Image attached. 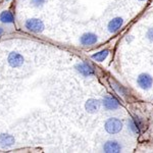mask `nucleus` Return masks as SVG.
<instances>
[{"mask_svg":"<svg viewBox=\"0 0 153 153\" xmlns=\"http://www.w3.org/2000/svg\"><path fill=\"white\" fill-rule=\"evenodd\" d=\"M123 129V123L114 117L108 118L105 122V130L109 134H117Z\"/></svg>","mask_w":153,"mask_h":153,"instance_id":"nucleus-1","label":"nucleus"},{"mask_svg":"<svg viewBox=\"0 0 153 153\" xmlns=\"http://www.w3.org/2000/svg\"><path fill=\"white\" fill-rule=\"evenodd\" d=\"M76 68L78 70L79 73L81 75L85 76H94V70L92 68V66H90L88 63H79L76 65Z\"/></svg>","mask_w":153,"mask_h":153,"instance_id":"nucleus-6","label":"nucleus"},{"mask_svg":"<svg viewBox=\"0 0 153 153\" xmlns=\"http://www.w3.org/2000/svg\"><path fill=\"white\" fill-rule=\"evenodd\" d=\"M2 33H3V30H2L1 28H0V36L2 35Z\"/></svg>","mask_w":153,"mask_h":153,"instance_id":"nucleus-18","label":"nucleus"},{"mask_svg":"<svg viewBox=\"0 0 153 153\" xmlns=\"http://www.w3.org/2000/svg\"><path fill=\"white\" fill-rule=\"evenodd\" d=\"M138 85L140 86V88L144 89V90H148V89L151 88L153 84V79L152 76L148 74H141L138 76Z\"/></svg>","mask_w":153,"mask_h":153,"instance_id":"nucleus-3","label":"nucleus"},{"mask_svg":"<svg viewBox=\"0 0 153 153\" xmlns=\"http://www.w3.org/2000/svg\"><path fill=\"white\" fill-rule=\"evenodd\" d=\"M0 21L4 24H12L13 23V16L10 11H3L0 14Z\"/></svg>","mask_w":153,"mask_h":153,"instance_id":"nucleus-12","label":"nucleus"},{"mask_svg":"<svg viewBox=\"0 0 153 153\" xmlns=\"http://www.w3.org/2000/svg\"><path fill=\"white\" fill-rule=\"evenodd\" d=\"M123 19L122 18H114L113 19L109 22V24H108V31L110 32V33H114V32H117L118 29L120 28V27L123 26Z\"/></svg>","mask_w":153,"mask_h":153,"instance_id":"nucleus-11","label":"nucleus"},{"mask_svg":"<svg viewBox=\"0 0 153 153\" xmlns=\"http://www.w3.org/2000/svg\"><path fill=\"white\" fill-rule=\"evenodd\" d=\"M102 103H103L104 108L107 110H115L120 107L118 101L115 99L114 97H111V96H105V97L103 98Z\"/></svg>","mask_w":153,"mask_h":153,"instance_id":"nucleus-4","label":"nucleus"},{"mask_svg":"<svg viewBox=\"0 0 153 153\" xmlns=\"http://www.w3.org/2000/svg\"><path fill=\"white\" fill-rule=\"evenodd\" d=\"M8 63L12 68H19V66L23 65L24 57L18 52H11L8 56Z\"/></svg>","mask_w":153,"mask_h":153,"instance_id":"nucleus-5","label":"nucleus"},{"mask_svg":"<svg viewBox=\"0 0 153 153\" xmlns=\"http://www.w3.org/2000/svg\"><path fill=\"white\" fill-rule=\"evenodd\" d=\"M26 28L31 32L34 33H41L44 30V24L43 22L40 21L38 19H30L28 21H26L25 23Z\"/></svg>","mask_w":153,"mask_h":153,"instance_id":"nucleus-2","label":"nucleus"},{"mask_svg":"<svg viewBox=\"0 0 153 153\" xmlns=\"http://www.w3.org/2000/svg\"><path fill=\"white\" fill-rule=\"evenodd\" d=\"M103 150L104 152H107V153H117V152H120L122 150V146H120V143H117V141H108L106 142L103 146Z\"/></svg>","mask_w":153,"mask_h":153,"instance_id":"nucleus-7","label":"nucleus"},{"mask_svg":"<svg viewBox=\"0 0 153 153\" xmlns=\"http://www.w3.org/2000/svg\"><path fill=\"white\" fill-rule=\"evenodd\" d=\"M80 42L84 46L93 45V44H95L96 42H97V36L93 33H85L81 37Z\"/></svg>","mask_w":153,"mask_h":153,"instance_id":"nucleus-8","label":"nucleus"},{"mask_svg":"<svg viewBox=\"0 0 153 153\" xmlns=\"http://www.w3.org/2000/svg\"><path fill=\"white\" fill-rule=\"evenodd\" d=\"M138 118L135 117L133 118V120H131L129 123H128V126H129V128L131 130H132V132L134 133H139V128H140V124L138 123Z\"/></svg>","mask_w":153,"mask_h":153,"instance_id":"nucleus-14","label":"nucleus"},{"mask_svg":"<svg viewBox=\"0 0 153 153\" xmlns=\"http://www.w3.org/2000/svg\"><path fill=\"white\" fill-rule=\"evenodd\" d=\"M108 54H109V51L108 50H102V51H100V52H98L96 54H93L92 58L95 59L96 61H99V62H101V61H103L106 57H107Z\"/></svg>","mask_w":153,"mask_h":153,"instance_id":"nucleus-13","label":"nucleus"},{"mask_svg":"<svg viewBox=\"0 0 153 153\" xmlns=\"http://www.w3.org/2000/svg\"><path fill=\"white\" fill-rule=\"evenodd\" d=\"M112 85H114V86H113V87H114L115 89H117V91L118 93H120V94H122L123 96H125V95H126V90H125L124 88L122 87V86H120V85H118V84L114 83V82L112 83Z\"/></svg>","mask_w":153,"mask_h":153,"instance_id":"nucleus-15","label":"nucleus"},{"mask_svg":"<svg viewBox=\"0 0 153 153\" xmlns=\"http://www.w3.org/2000/svg\"><path fill=\"white\" fill-rule=\"evenodd\" d=\"M45 1H46V0H31V3L33 4L34 6L39 7V6L43 5V4L45 3Z\"/></svg>","mask_w":153,"mask_h":153,"instance_id":"nucleus-16","label":"nucleus"},{"mask_svg":"<svg viewBox=\"0 0 153 153\" xmlns=\"http://www.w3.org/2000/svg\"><path fill=\"white\" fill-rule=\"evenodd\" d=\"M14 144V138L8 134H1L0 135V146L6 148L10 147Z\"/></svg>","mask_w":153,"mask_h":153,"instance_id":"nucleus-10","label":"nucleus"},{"mask_svg":"<svg viewBox=\"0 0 153 153\" xmlns=\"http://www.w3.org/2000/svg\"><path fill=\"white\" fill-rule=\"evenodd\" d=\"M146 36H147L148 40H150L151 42H153V28H151V29L148 30V32H147Z\"/></svg>","mask_w":153,"mask_h":153,"instance_id":"nucleus-17","label":"nucleus"},{"mask_svg":"<svg viewBox=\"0 0 153 153\" xmlns=\"http://www.w3.org/2000/svg\"><path fill=\"white\" fill-rule=\"evenodd\" d=\"M140 1H144V0H140Z\"/></svg>","mask_w":153,"mask_h":153,"instance_id":"nucleus-19","label":"nucleus"},{"mask_svg":"<svg viewBox=\"0 0 153 153\" xmlns=\"http://www.w3.org/2000/svg\"><path fill=\"white\" fill-rule=\"evenodd\" d=\"M86 110L90 113H95L99 110L100 107V102L97 99H94V98H91L89 99L85 104Z\"/></svg>","mask_w":153,"mask_h":153,"instance_id":"nucleus-9","label":"nucleus"}]
</instances>
